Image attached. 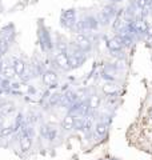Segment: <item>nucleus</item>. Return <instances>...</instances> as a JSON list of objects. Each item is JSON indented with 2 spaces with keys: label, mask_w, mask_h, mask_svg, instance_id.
I'll return each mask as SVG.
<instances>
[{
  "label": "nucleus",
  "mask_w": 152,
  "mask_h": 160,
  "mask_svg": "<svg viewBox=\"0 0 152 160\" xmlns=\"http://www.w3.org/2000/svg\"><path fill=\"white\" fill-rule=\"evenodd\" d=\"M60 23L62 26L65 28H72L76 23V11L75 9H65L62 13V18H60Z\"/></svg>",
  "instance_id": "obj_1"
},
{
  "label": "nucleus",
  "mask_w": 152,
  "mask_h": 160,
  "mask_svg": "<svg viewBox=\"0 0 152 160\" xmlns=\"http://www.w3.org/2000/svg\"><path fill=\"white\" fill-rule=\"evenodd\" d=\"M75 43L83 49L84 52H89L92 48V42L89 40V38L84 33H78L75 38Z\"/></svg>",
  "instance_id": "obj_2"
},
{
  "label": "nucleus",
  "mask_w": 152,
  "mask_h": 160,
  "mask_svg": "<svg viewBox=\"0 0 152 160\" xmlns=\"http://www.w3.org/2000/svg\"><path fill=\"white\" fill-rule=\"evenodd\" d=\"M32 146V139H31V135H29L28 129L23 128V132H22V136H20V148H22L23 152H28L31 149Z\"/></svg>",
  "instance_id": "obj_3"
},
{
  "label": "nucleus",
  "mask_w": 152,
  "mask_h": 160,
  "mask_svg": "<svg viewBox=\"0 0 152 160\" xmlns=\"http://www.w3.org/2000/svg\"><path fill=\"white\" fill-rule=\"evenodd\" d=\"M55 64L62 68V69H71L69 68V55L67 52H58L56 58H55Z\"/></svg>",
  "instance_id": "obj_4"
},
{
  "label": "nucleus",
  "mask_w": 152,
  "mask_h": 160,
  "mask_svg": "<svg viewBox=\"0 0 152 160\" xmlns=\"http://www.w3.org/2000/svg\"><path fill=\"white\" fill-rule=\"evenodd\" d=\"M107 47L111 52H114V53H119L121 49H123V42H121V38L119 36V35H116L115 38L112 39H109L108 42H107Z\"/></svg>",
  "instance_id": "obj_5"
},
{
  "label": "nucleus",
  "mask_w": 152,
  "mask_h": 160,
  "mask_svg": "<svg viewBox=\"0 0 152 160\" xmlns=\"http://www.w3.org/2000/svg\"><path fill=\"white\" fill-rule=\"evenodd\" d=\"M83 23H84L85 31H96L100 26L98 18H95L94 15H87V16L83 19Z\"/></svg>",
  "instance_id": "obj_6"
},
{
  "label": "nucleus",
  "mask_w": 152,
  "mask_h": 160,
  "mask_svg": "<svg viewBox=\"0 0 152 160\" xmlns=\"http://www.w3.org/2000/svg\"><path fill=\"white\" fill-rule=\"evenodd\" d=\"M85 62V55H69V68L75 69L82 67Z\"/></svg>",
  "instance_id": "obj_7"
},
{
  "label": "nucleus",
  "mask_w": 152,
  "mask_h": 160,
  "mask_svg": "<svg viewBox=\"0 0 152 160\" xmlns=\"http://www.w3.org/2000/svg\"><path fill=\"white\" fill-rule=\"evenodd\" d=\"M58 82V75L52 69H48L43 73V83L45 86H55Z\"/></svg>",
  "instance_id": "obj_8"
},
{
  "label": "nucleus",
  "mask_w": 152,
  "mask_h": 160,
  "mask_svg": "<svg viewBox=\"0 0 152 160\" xmlns=\"http://www.w3.org/2000/svg\"><path fill=\"white\" fill-rule=\"evenodd\" d=\"M2 73H3V76L6 78V79H13L15 78V75H16V72H15V69L12 67V64H9L7 62H4L2 63Z\"/></svg>",
  "instance_id": "obj_9"
},
{
  "label": "nucleus",
  "mask_w": 152,
  "mask_h": 160,
  "mask_svg": "<svg viewBox=\"0 0 152 160\" xmlns=\"http://www.w3.org/2000/svg\"><path fill=\"white\" fill-rule=\"evenodd\" d=\"M62 103L67 104V106H72V104L78 103V93L73 92V91H68L63 95V99H62Z\"/></svg>",
  "instance_id": "obj_10"
},
{
  "label": "nucleus",
  "mask_w": 152,
  "mask_h": 160,
  "mask_svg": "<svg viewBox=\"0 0 152 160\" xmlns=\"http://www.w3.org/2000/svg\"><path fill=\"white\" fill-rule=\"evenodd\" d=\"M40 44H42V47L44 49H51L52 48V40H51L48 32H45L44 29L40 33Z\"/></svg>",
  "instance_id": "obj_11"
},
{
  "label": "nucleus",
  "mask_w": 152,
  "mask_h": 160,
  "mask_svg": "<svg viewBox=\"0 0 152 160\" xmlns=\"http://www.w3.org/2000/svg\"><path fill=\"white\" fill-rule=\"evenodd\" d=\"M12 67H13V69H15V72H16L18 76L22 78V75H23L24 71H25V64H24L23 60H20V59H13V60H12Z\"/></svg>",
  "instance_id": "obj_12"
},
{
  "label": "nucleus",
  "mask_w": 152,
  "mask_h": 160,
  "mask_svg": "<svg viewBox=\"0 0 152 160\" xmlns=\"http://www.w3.org/2000/svg\"><path fill=\"white\" fill-rule=\"evenodd\" d=\"M63 128H64V131H71V129L75 128V115L68 113L63 119Z\"/></svg>",
  "instance_id": "obj_13"
},
{
  "label": "nucleus",
  "mask_w": 152,
  "mask_h": 160,
  "mask_svg": "<svg viewBox=\"0 0 152 160\" xmlns=\"http://www.w3.org/2000/svg\"><path fill=\"white\" fill-rule=\"evenodd\" d=\"M107 131H108V124L104 123V122H99L95 126V133L98 135L99 138L105 136V135H107Z\"/></svg>",
  "instance_id": "obj_14"
},
{
  "label": "nucleus",
  "mask_w": 152,
  "mask_h": 160,
  "mask_svg": "<svg viewBox=\"0 0 152 160\" xmlns=\"http://www.w3.org/2000/svg\"><path fill=\"white\" fill-rule=\"evenodd\" d=\"M88 106H89L91 109H98L100 107V98L98 96V95H92V96H89Z\"/></svg>",
  "instance_id": "obj_15"
},
{
  "label": "nucleus",
  "mask_w": 152,
  "mask_h": 160,
  "mask_svg": "<svg viewBox=\"0 0 152 160\" xmlns=\"http://www.w3.org/2000/svg\"><path fill=\"white\" fill-rule=\"evenodd\" d=\"M103 92L105 95H108V96H111V95H115L116 92H118V87L115 86V84H111V83H107L103 86Z\"/></svg>",
  "instance_id": "obj_16"
},
{
  "label": "nucleus",
  "mask_w": 152,
  "mask_h": 160,
  "mask_svg": "<svg viewBox=\"0 0 152 160\" xmlns=\"http://www.w3.org/2000/svg\"><path fill=\"white\" fill-rule=\"evenodd\" d=\"M62 99H63V95H60V93H52L49 96L48 99V104L49 106H56V104H59L60 102H62Z\"/></svg>",
  "instance_id": "obj_17"
},
{
  "label": "nucleus",
  "mask_w": 152,
  "mask_h": 160,
  "mask_svg": "<svg viewBox=\"0 0 152 160\" xmlns=\"http://www.w3.org/2000/svg\"><path fill=\"white\" fill-rule=\"evenodd\" d=\"M98 20L100 23V26H108L109 22H111V18L108 16V15H105L103 11L99 12V16H98Z\"/></svg>",
  "instance_id": "obj_18"
},
{
  "label": "nucleus",
  "mask_w": 152,
  "mask_h": 160,
  "mask_svg": "<svg viewBox=\"0 0 152 160\" xmlns=\"http://www.w3.org/2000/svg\"><path fill=\"white\" fill-rule=\"evenodd\" d=\"M103 12H104L105 15H108V16L112 19L114 16H116V7L114 6V4H111V6H105V7L103 8Z\"/></svg>",
  "instance_id": "obj_19"
},
{
  "label": "nucleus",
  "mask_w": 152,
  "mask_h": 160,
  "mask_svg": "<svg viewBox=\"0 0 152 160\" xmlns=\"http://www.w3.org/2000/svg\"><path fill=\"white\" fill-rule=\"evenodd\" d=\"M13 133V128L12 127H4L0 129V136L2 138H9Z\"/></svg>",
  "instance_id": "obj_20"
},
{
  "label": "nucleus",
  "mask_w": 152,
  "mask_h": 160,
  "mask_svg": "<svg viewBox=\"0 0 152 160\" xmlns=\"http://www.w3.org/2000/svg\"><path fill=\"white\" fill-rule=\"evenodd\" d=\"M56 133H58L56 129L52 128V127H49L48 131H47V133H45V138H47L49 142H52V140H55V138H56Z\"/></svg>",
  "instance_id": "obj_21"
},
{
  "label": "nucleus",
  "mask_w": 152,
  "mask_h": 160,
  "mask_svg": "<svg viewBox=\"0 0 152 160\" xmlns=\"http://www.w3.org/2000/svg\"><path fill=\"white\" fill-rule=\"evenodd\" d=\"M148 3L149 0H136V7H138V9H140V11H143V9L148 8Z\"/></svg>",
  "instance_id": "obj_22"
},
{
  "label": "nucleus",
  "mask_w": 152,
  "mask_h": 160,
  "mask_svg": "<svg viewBox=\"0 0 152 160\" xmlns=\"http://www.w3.org/2000/svg\"><path fill=\"white\" fill-rule=\"evenodd\" d=\"M13 111H15V107H13V106H11V107H6V108L3 109V113H6V115H7V113H12Z\"/></svg>",
  "instance_id": "obj_23"
},
{
  "label": "nucleus",
  "mask_w": 152,
  "mask_h": 160,
  "mask_svg": "<svg viewBox=\"0 0 152 160\" xmlns=\"http://www.w3.org/2000/svg\"><path fill=\"white\" fill-rule=\"evenodd\" d=\"M149 118H151V120H152V112H151V115H149Z\"/></svg>",
  "instance_id": "obj_24"
}]
</instances>
